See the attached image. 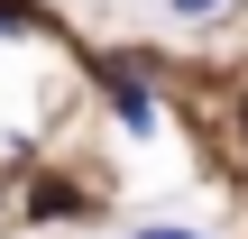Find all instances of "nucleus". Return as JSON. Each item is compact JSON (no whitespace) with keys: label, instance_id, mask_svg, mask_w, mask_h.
Returning a JSON list of instances; mask_svg holds the SVG:
<instances>
[{"label":"nucleus","instance_id":"obj_2","mask_svg":"<svg viewBox=\"0 0 248 239\" xmlns=\"http://www.w3.org/2000/svg\"><path fill=\"white\" fill-rule=\"evenodd\" d=\"M129 239H212V230H193V221H138Z\"/></svg>","mask_w":248,"mask_h":239},{"label":"nucleus","instance_id":"obj_1","mask_svg":"<svg viewBox=\"0 0 248 239\" xmlns=\"http://www.w3.org/2000/svg\"><path fill=\"white\" fill-rule=\"evenodd\" d=\"M101 83H110V120H120L129 138H147V129H156V92H147L138 74H120V64H110Z\"/></svg>","mask_w":248,"mask_h":239},{"label":"nucleus","instance_id":"obj_4","mask_svg":"<svg viewBox=\"0 0 248 239\" xmlns=\"http://www.w3.org/2000/svg\"><path fill=\"white\" fill-rule=\"evenodd\" d=\"M0 37H28V9L18 0H0Z\"/></svg>","mask_w":248,"mask_h":239},{"label":"nucleus","instance_id":"obj_3","mask_svg":"<svg viewBox=\"0 0 248 239\" xmlns=\"http://www.w3.org/2000/svg\"><path fill=\"white\" fill-rule=\"evenodd\" d=\"M230 0H166V18H221Z\"/></svg>","mask_w":248,"mask_h":239}]
</instances>
